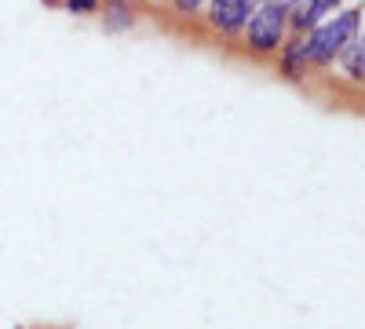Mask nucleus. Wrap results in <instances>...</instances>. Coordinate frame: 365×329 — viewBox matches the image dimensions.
Wrapping results in <instances>:
<instances>
[{
    "label": "nucleus",
    "instance_id": "4",
    "mask_svg": "<svg viewBox=\"0 0 365 329\" xmlns=\"http://www.w3.org/2000/svg\"><path fill=\"white\" fill-rule=\"evenodd\" d=\"M278 63V77L292 81V84H303L311 77V48H307V34H289L285 44L274 55Z\"/></svg>",
    "mask_w": 365,
    "mask_h": 329
},
{
    "label": "nucleus",
    "instance_id": "5",
    "mask_svg": "<svg viewBox=\"0 0 365 329\" xmlns=\"http://www.w3.org/2000/svg\"><path fill=\"white\" fill-rule=\"evenodd\" d=\"M340 8H344V0H296V4L289 8V29L292 34H311L314 26H322Z\"/></svg>",
    "mask_w": 365,
    "mask_h": 329
},
{
    "label": "nucleus",
    "instance_id": "7",
    "mask_svg": "<svg viewBox=\"0 0 365 329\" xmlns=\"http://www.w3.org/2000/svg\"><path fill=\"white\" fill-rule=\"evenodd\" d=\"M336 66H340V74H344L351 84H365V37H361V34L340 51Z\"/></svg>",
    "mask_w": 365,
    "mask_h": 329
},
{
    "label": "nucleus",
    "instance_id": "3",
    "mask_svg": "<svg viewBox=\"0 0 365 329\" xmlns=\"http://www.w3.org/2000/svg\"><path fill=\"white\" fill-rule=\"evenodd\" d=\"M259 0H208L205 4V26L223 41H237L245 22L252 19Z\"/></svg>",
    "mask_w": 365,
    "mask_h": 329
},
{
    "label": "nucleus",
    "instance_id": "10",
    "mask_svg": "<svg viewBox=\"0 0 365 329\" xmlns=\"http://www.w3.org/2000/svg\"><path fill=\"white\" fill-rule=\"evenodd\" d=\"M270 4H282V8H292V4H296V0H270Z\"/></svg>",
    "mask_w": 365,
    "mask_h": 329
},
{
    "label": "nucleus",
    "instance_id": "9",
    "mask_svg": "<svg viewBox=\"0 0 365 329\" xmlns=\"http://www.w3.org/2000/svg\"><path fill=\"white\" fill-rule=\"evenodd\" d=\"M99 4H103V0H63V8L70 15H96Z\"/></svg>",
    "mask_w": 365,
    "mask_h": 329
},
{
    "label": "nucleus",
    "instance_id": "1",
    "mask_svg": "<svg viewBox=\"0 0 365 329\" xmlns=\"http://www.w3.org/2000/svg\"><path fill=\"white\" fill-rule=\"evenodd\" d=\"M361 15H365V4H347L340 8L336 15H329L322 26H314L307 34V48H311V70H329L336 66L340 51L361 34Z\"/></svg>",
    "mask_w": 365,
    "mask_h": 329
},
{
    "label": "nucleus",
    "instance_id": "11",
    "mask_svg": "<svg viewBox=\"0 0 365 329\" xmlns=\"http://www.w3.org/2000/svg\"><path fill=\"white\" fill-rule=\"evenodd\" d=\"M135 4H154V0H135Z\"/></svg>",
    "mask_w": 365,
    "mask_h": 329
},
{
    "label": "nucleus",
    "instance_id": "2",
    "mask_svg": "<svg viewBox=\"0 0 365 329\" xmlns=\"http://www.w3.org/2000/svg\"><path fill=\"white\" fill-rule=\"evenodd\" d=\"M289 34H292L289 29V8L259 0L252 19L245 22V29H241V44H245V51L252 59H274Z\"/></svg>",
    "mask_w": 365,
    "mask_h": 329
},
{
    "label": "nucleus",
    "instance_id": "6",
    "mask_svg": "<svg viewBox=\"0 0 365 329\" xmlns=\"http://www.w3.org/2000/svg\"><path fill=\"white\" fill-rule=\"evenodd\" d=\"M135 26V0H103V29L106 34H128Z\"/></svg>",
    "mask_w": 365,
    "mask_h": 329
},
{
    "label": "nucleus",
    "instance_id": "8",
    "mask_svg": "<svg viewBox=\"0 0 365 329\" xmlns=\"http://www.w3.org/2000/svg\"><path fill=\"white\" fill-rule=\"evenodd\" d=\"M205 4H208V0H172V15H179V19H194V15L205 11Z\"/></svg>",
    "mask_w": 365,
    "mask_h": 329
}]
</instances>
